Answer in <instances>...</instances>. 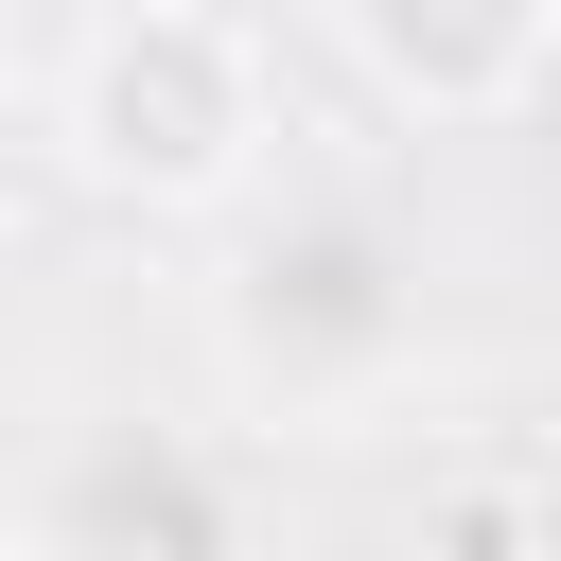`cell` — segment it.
<instances>
[{"mask_svg":"<svg viewBox=\"0 0 561 561\" xmlns=\"http://www.w3.org/2000/svg\"><path fill=\"white\" fill-rule=\"evenodd\" d=\"M228 351H245V386H280V403H351V386H386V368L421 351V263H403L368 210H280V228L228 263Z\"/></svg>","mask_w":561,"mask_h":561,"instance_id":"obj_1","label":"cell"},{"mask_svg":"<svg viewBox=\"0 0 561 561\" xmlns=\"http://www.w3.org/2000/svg\"><path fill=\"white\" fill-rule=\"evenodd\" d=\"M35 543L53 561H228L245 543V473L175 421H70L35 473Z\"/></svg>","mask_w":561,"mask_h":561,"instance_id":"obj_2","label":"cell"},{"mask_svg":"<svg viewBox=\"0 0 561 561\" xmlns=\"http://www.w3.org/2000/svg\"><path fill=\"white\" fill-rule=\"evenodd\" d=\"M228 140H245V70H228V35H193V18L105 35V70H88V158H105V175L193 193V175H228Z\"/></svg>","mask_w":561,"mask_h":561,"instance_id":"obj_3","label":"cell"},{"mask_svg":"<svg viewBox=\"0 0 561 561\" xmlns=\"http://www.w3.org/2000/svg\"><path fill=\"white\" fill-rule=\"evenodd\" d=\"M368 53H386L421 105H491V88H526L543 0H368Z\"/></svg>","mask_w":561,"mask_h":561,"instance_id":"obj_4","label":"cell"}]
</instances>
